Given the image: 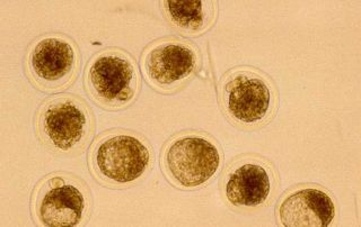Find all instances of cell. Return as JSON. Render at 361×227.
Returning <instances> with one entry per match:
<instances>
[{
  "mask_svg": "<svg viewBox=\"0 0 361 227\" xmlns=\"http://www.w3.org/2000/svg\"><path fill=\"white\" fill-rule=\"evenodd\" d=\"M90 174L110 189H129L145 181L155 164V151L148 138L135 131L107 129L90 144Z\"/></svg>",
  "mask_w": 361,
  "mask_h": 227,
  "instance_id": "6da1fadb",
  "label": "cell"
},
{
  "mask_svg": "<svg viewBox=\"0 0 361 227\" xmlns=\"http://www.w3.org/2000/svg\"><path fill=\"white\" fill-rule=\"evenodd\" d=\"M217 98L224 117L245 132L268 127L279 110V90L274 79L251 65L226 71L218 84Z\"/></svg>",
  "mask_w": 361,
  "mask_h": 227,
  "instance_id": "7a4b0ae2",
  "label": "cell"
},
{
  "mask_svg": "<svg viewBox=\"0 0 361 227\" xmlns=\"http://www.w3.org/2000/svg\"><path fill=\"white\" fill-rule=\"evenodd\" d=\"M34 132L45 151L58 157L82 155L93 140L96 118L80 96H51L34 116Z\"/></svg>",
  "mask_w": 361,
  "mask_h": 227,
  "instance_id": "3957f363",
  "label": "cell"
},
{
  "mask_svg": "<svg viewBox=\"0 0 361 227\" xmlns=\"http://www.w3.org/2000/svg\"><path fill=\"white\" fill-rule=\"evenodd\" d=\"M219 141L203 131H182L165 142L161 152V174L178 190L204 188L224 168Z\"/></svg>",
  "mask_w": 361,
  "mask_h": 227,
  "instance_id": "277c9868",
  "label": "cell"
},
{
  "mask_svg": "<svg viewBox=\"0 0 361 227\" xmlns=\"http://www.w3.org/2000/svg\"><path fill=\"white\" fill-rule=\"evenodd\" d=\"M30 212L37 226H85L93 213V195L88 183L77 174L51 172L34 186Z\"/></svg>",
  "mask_w": 361,
  "mask_h": 227,
  "instance_id": "5b68a950",
  "label": "cell"
},
{
  "mask_svg": "<svg viewBox=\"0 0 361 227\" xmlns=\"http://www.w3.org/2000/svg\"><path fill=\"white\" fill-rule=\"evenodd\" d=\"M141 87L138 63L133 54L123 48H103L96 52L85 67V91L102 110H127L139 98Z\"/></svg>",
  "mask_w": 361,
  "mask_h": 227,
  "instance_id": "8992f818",
  "label": "cell"
},
{
  "mask_svg": "<svg viewBox=\"0 0 361 227\" xmlns=\"http://www.w3.org/2000/svg\"><path fill=\"white\" fill-rule=\"evenodd\" d=\"M280 187L278 169L268 157L244 153L224 168L219 191L225 205L240 214H257L274 202Z\"/></svg>",
  "mask_w": 361,
  "mask_h": 227,
  "instance_id": "52a82bcc",
  "label": "cell"
},
{
  "mask_svg": "<svg viewBox=\"0 0 361 227\" xmlns=\"http://www.w3.org/2000/svg\"><path fill=\"white\" fill-rule=\"evenodd\" d=\"M82 58V51L73 37L60 32L44 33L26 48L24 73L41 93H63L77 82Z\"/></svg>",
  "mask_w": 361,
  "mask_h": 227,
  "instance_id": "ba28073f",
  "label": "cell"
},
{
  "mask_svg": "<svg viewBox=\"0 0 361 227\" xmlns=\"http://www.w3.org/2000/svg\"><path fill=\"white\" fill-rule=\"evenodd\" d=\"M202 67V53L195 42L164 37L147 45L140 56V69L152 89L173 95L191 84Z\"/></svg>",
  "mask_w": 361,
  "mask_h": 227,
  "instance_id": "9c48e42d",
  "label": "cell"
},
{
  "mask_svg": "<svg viewBox=\"0 0 361 227\" xmlns=\"http://www.w3.org/2000/svg\"><path fill=\"white\" fill-rule=\"evenodd\" d=\"M338 200L319 183H299L282 194L274 209L282 227H329L338 221Z\"/></svg>",
  "mask_w": 361,
  "mask_h": 227,
  "instance_id": "30bf717a",
  "label": "cell"
},
{
  "mask_svg": "<svg viewBox=\"0 0 361 227\" xmlns=\"http://www.w3.org/2000/svg\"><path fill=\"white\" fill-rule=\"evenodd\" d=\"M159 8L167 24L185 37H202L212 31L219 14V3L214 0H163Z\"/></svg>",
  "mask_w": 361,
  "mask_h": 227,
  "instance_id": "8fae6325",
  "label": "cell"
}]
</instances>
